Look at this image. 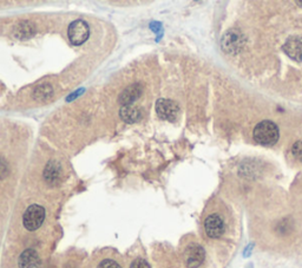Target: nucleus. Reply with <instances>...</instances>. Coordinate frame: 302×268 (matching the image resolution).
<instances>
[{"label": "nucleus", "instance_id": "obj_1", "mask_svg": "<svg viewBox=\"0 0 302 268\" xmlns=\"http://www.w3.org/2000/svg\"><path fill=\"white\" fill-rule=\"evenodd\" d=\"M252 137L261 146H274L280 137L278 126L270 120H262L255 126Z\"/></svg>", "mask_w": 302, "mask_h": 268}, {"label": "nucleus", "instance_id": "obj_2", "mask_svg": "<svg viewBox=\"0 0 302 268\" xmlns=\"http://www.w3.org/2000/svg\"><path fill=\"white\" fill-rule=\"evenodd\" d=\"M45 218V209L39 204H32L26 209L24 216H22V224L28 230H37L42 224Z\"/></svg>", "mask_w": 302, "mask_h": 268}, {"label": "nucleus", "instance_id": "obj_3", "mask_svg": "<svg viewBox=\"0 0 302 268\" xmlns=\"http://www.w3.org/2000/svg\"><path fill=\"white\" fill-rule=\"evenodd\" d=\"M88 36H90V28L84 20H76L68 26V37L72 44H84L88 39Z\"/></svg>", "mask_w": 302, "mask_h": 268}, {"label": "nucleus", "instance_id": "obj_4", "mask_svg": "<svg viewBox=\"0 0 302 268\" xmlns=\"http://www.w3.org/2000/svg\"><path fill=\"white\" fill-rule=\"evenodd\" d=\"M156 112L160 118L166 120H175L178 116L180 108L172 100L160 98L156 102Z\"/></svg>", "mask_w": 302, "mask_h": 268}, {"label": "nucleus", "instance_id": "obj_5", "mask_svg": "<svg viewBox=\"0 0 302 268\" xmlns=\"http://www.w3.org/2000/svg\"><path fill=\"white\" fill-rule=\"evenodd\" d=\"M282 50L293 60L302 63V37L298 36L290 37L282 46Z\"/></svg>", "mask_w": 302, "mask_h": 268}, {"label": "nucleus", "instance_id": "obj_6", "mask_svg": "<svg viewBox=\"0 0 302 268\" xmlns=\"http://www.w3.org/2000/svg\"><path fill=\"white\" fill-rule=\"evenodd\" d=\"M204 230L210 238H218L224 232V222L218 214H212L206 218Z\"/></svg>", "mask_w": 302, "mask_h": 268}, {"label": "nucleus", "instance_id": "obj_7", "mask_svg": "<svg viewBox=\"0 0 302 268\" xmlns=\"http://www.w3.org/2000/svg\"><path fill=\"white\" fill-rule=\"evenodd\" d=\"M204 250L198 244H192L186 248L184 253V260L186 266L189 268H198L202 264L204 261Z\"/></svg>", "mask_w": 302, "mask_h": 268}, {"label": "nucleus", "instance_id": "obj_8", "mask_svg": "<svg viewBox=\"0 0 302 268\" xmlns=\"http://www.w3.org/2000/svg\"><path fill=\"white\" fill-rule=\"evenodd\" d=\"M140 94H142V86L140 84H134V86H130L123 91L122 94L120 96V102L123 106H131V103L136 100Z\"/></svg>", "mask_w": 302, "mask_h": 268}, {"label": "nucleus", "instance_id": "obj_9", "mask_svg": "<svg viewBox=\"0 0 302 268\" xmlns=\"http://www.w3.org/2000/svg\"><path fill=\"white\" fill-rule=\"evenodd\" d=\"M120 116L124 122L126 123H136L142 118V111L140 108L131 106H123L120 111Z\"/></svg>", "mask_w": 302, "mask_h": 268}, {"label": "nucleus", "instance_id": "obj_10", "mask_svg": "<svg viewBox=\"0 0 302 268\" xmlns=\"http://www.w3.org/2000/svg\"><path fill=\"white\" fill-rule=\"evenodd\" d=\"M39 256L34 250H26L19 256V268H37Z\"/></svg>", "mask_w": 302, "mask_h": 268}, {"label": "nucleus", "instance_id": "obj_11", "mask_svg": "<svg viewBox=\"0 0 302 268\" xmlns=\"http://www.w3.org/2000/svg\"><path fill=\"white\" fill-rule=\"evenodd\" d=\"M45 178L50 183H54L60 178V166L56 162H50L45 169Z\"/></svg>", "mask_w": 302, "mask_h": 268}, {"label": "nucleus", "instance_id": "obj_12", "mask_svg": "<svg viewBox=\"0 0 302 268\" xmlns=\"http://www.w3.org/2000/svg\"><path fill=\"white\" fill-rule=\"evenodd\" d=\"M240 36L236 34H232L230 32H229L228 34L224 36V38H223V46L226 48V50L232 51H232L238 50V46L241 45V42H240Z\"/></svg>", "mask_w": 302, "mask_h": 268}, {"label": "nucleus", "instance_id": "obj_13", "mask_svg": "<svg viewBox=\"0 0 302 268\" xmlns=\"http://www.w3.org/2000/svg\"><path fill=\"white\" fill-rule=\"evenodd\" d=\"M51 96H52V88L50 86H46V84L38 86L37 89L34 90V97L38 100H46Z\"/></svg>", "mask_w": 302, "mask_h": 268}, {"label": "nucleus", "instance_id": "obj_14", "mask_svg": "<svg viewBox=\"0 0 302 268\" xmlns=\"http://www.w3.org/2000/svg\"><path fill=\"white\" fill-rule=\"evenodd\" d=\"M292 154H293V156L298 161L302 162V140L294 143L293 148H292Z\"/></svg>", "mask_w": 302, "mask_h": 268}, {"label": "nucleus", "instance_id": "obj_15", "mask_svg": "<svg viewBox=\"0 0 302 268\" xmlns=\"http://www.w3.org/2000/svg\"><path fill=\"white\" fill-rule=\"evenodd\" d=\"M97 268H122V267H120V264L116 262V261L108 259V260L102 261V262L98 264Z\"/></svg>", "mask_w": 302, "mask_h": 268}, {"label": "nucleus", "instance_id": "obj_16", "mask_svg": "<svg viewBox=\"0 0 302 268\" xmlns=\"http://www.w3.org/2000/svg\"><path fill=\"white\" fill-rule=\"evenodd\" d=\"M130 268H151L150 264L146 262V260L143 259H136L134 261L132 264H131Z\"/></svg>", "mask_w": 302, "mask_h": 268}, {"label": "nucleus", "instance_id": "obj_17", "mask_svg": "<svg viewBox=\"0 0 302 268\" xmlns=\"http://www.w3.org/2000/svg\"><path fill=\"white\" fill-rule=\"evenodd\" d=\"M296 4H298V5H300V6H302V0H298Z\"/></svg>", "mask_w": 302, "mask_h": 268}]
</instances>
